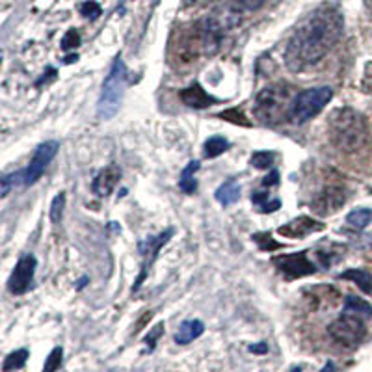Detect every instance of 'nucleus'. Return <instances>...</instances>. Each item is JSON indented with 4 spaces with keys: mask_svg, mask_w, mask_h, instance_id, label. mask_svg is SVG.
I'll return each instance as SVG.
<instances>
[{
    "mask_svg": "<svg viewBox=\"0 0 372 372\" xmlns=\"http://www.w3.org/2000/svg\"><path fill=\"white\" fill-rule=\"evenodd\" d=\"M344 32V19L333 6H320L300 21L285 49V66L291 71H306L337 45Z\"/></svg>",
    "mask_w": 372,
    "mask_h": 372,
    "instance_id": "obj_1",
    "label": "nucleus"
},
{
    "mask_svg": "<svg viewBox=\"0 0 372 372\" xmlns=\"http://www.w3.org/2000/svg\"><path fill=\"white\" fill-rule=\"evenodd\" d=\"M223 28L214 17L196 21L173 34L170 41L171 66L185 67L202 56H214L220 51Z\"/></svg>",
    "mask_w": 372,
    "mask_h": 372,
    "instance_id": "obj_2",
    "label": "nucleus"
},
{
    "mask_svg": "<svg viewBox=\"0 0 372 372\" xmlns=\"http://www.w3.org/2000/svg\"><path fill=\"white\" fill-rule=\"evenodd\" d=\"M327 131L332 144L339 151L354 155L365 149L368 144V125L361 112L354 108H337L327 120Z\"/></svg>",
    "mask_w": 372,
    "mask_h": 372,
    "instance_id": "obj_3",
    "label": "nucleus"
},
{
    "mask_svg": "<svg viewBox=\"0 0 372 372\" xmlns=\"http://www.w3.org/2000/svg\"><path fill=\"white\" fill-rule=\"evenodd\" d=\"M296 88L287 82H277L257 95L255 105H253V114L262 125H279L291 120V110L294 97H296Z\"/></svg>",
    "mask_w": 372,
    "mask_h": 372,
    "instance_id": "obj_4",
    "label": "nucleus"
},
{
    "mask_svg": "<svg viewBox=\"0 0 372 372\" xmlns=\"http://www.w3.org/2000/svg\"><path fill=\"white\" fill-rule=\"evenodd\" d=\"M127 67L121 60V56H117L108 76L103 82L101 95H99V103H97V117L103 121L112 120L116 116V112L120 110V105L123 101V93H125L127 86Z\"/></svg>",
    "mask_w": 372,
    "mask_h": 372,
    "instance_id": "obj_5",
    "label": "nucleus"
},
{
    "mask_svg": "<svg viewBox=\"0 0 372 372\" xmlns=\"http://www.w3.org/2000/svg\"><path fill=\"white\" fill-rule=\"evenodd\" d=\"M333 99V90L327 86H318V88H309V90L298 91L292 103L291 120L298 125L307 123L313 117H317L326 105Z\"/></svg>",
    "mask_w": 372,
    "mask_h": 372,
    "instance_id": "obj_6",
    "label": "nucleus"
},
{
    "mask_svg": "<svg viewBox=\"0 0 372 372\" xmlns=\"http://www.w3.org/2000/svg\"><path fill=\"white\" fill-rule=\"evenodd\" d=\"M327 333L341 347L356 348L367 335L365 318L357 317V315H350V313H342L337 320H333L330 324Z\"/></svg>",
    "mask_w": 372,
    "mask_h": 372,
    "instance_id": "obj_7",
    "label": "nucleus"
},
{
    "mask_svg": "<svg viewBox=\"0 0 372 372\" xmlns=\"http://www.w3.org/2000/svg\"><path fill=\"white\" fill-rule=\"evenodd\" d=\"M347 203V192L337 185L324 186L317 196L313 197L311 209L318 216H332Z\"/></svg>",
    "mask_w": 372,
    "mask_h": 372,
    "instance_id": "obj_8",
    "label": "nucleus"
},
{
    "mask_svg": "<svg viewBox=\"0 0 372 372\" xmlns=\"http://www.w3.org/2000/svg\"><path fill=\"white\" fill-rule=\"evenodd\" d=\"M279 272H283L287 277H306L317 272L315 262L307 257L306 252L287 253V255H277L272 259Z\"/></svg>",
    "mask_w": 372,
    "mask_h": 372,
    "instance_id": "obj_9",
    "label": "nucleus"
},
{
    "mask_svg": "<svg viewBox=\"0 0 372 372\" xmlns=\"http://www.w3.org/2000/svg\"><path fill=\"white\" fill-rule=\"evenodd\" d=\"M171 237H173V229H166V231L161 233L158 237H149L144 242H140L138 250H140V255H141V274L140 277L136 279L134 291L140 289V285L144 283V279H146L147 272H149L151 265L155 262L156 257H158V252L162 250V246H166Z\"/></svg>",
    "mask_w": 372,
    "mask_h": 372,
    "instance_id": "obj_10",
    "label": "nucleus"
},
{
    "mask_svg": "<svg viewBox=\"0 0 372 372\" xmlns=\"http://www.w3.org/2000/svg\"><path fill=\"white\" fill-rule=\"evenodd\" d=\"M58 147H60L58 146V141H45V144H41V146L35 149L28 168L23 170V177H25L26 186L37 182V179L43 175L45 168L51 164V161L56 156V153H58Z\"/></svg>",
    "mask_w": 372,
    "mask_h": 372,
    "instance_id": "obj_11",
    "label": "nucleus"
},
{
    "mask_svg": "<svg viewBox=\"0 0 372 372\" xmlns=\"http://www.w3.org/2000/svg\"><path fill=\"white\" fill-rule=\"evenodd\" d=\"M35 267H37V261H35L34 255L21 257L13 272H11L10 279H8V289H10L11 294L21 296L30 289L32 281H34Z\"/></svg>",
    "mask_w": 372,
    "mask_h": 372,
    "instance_id": "obj_12",
    "label": "nucleus"
},
{
    "mask_svg": "<svg viewBox=\"0 0 372 372\" xmlns=\"http://www.w3.org/2000/svg\"><path fill=\"white\" fill-rule=\"evenodd\" d=\"M324 229V223L322 221L313 220L309 216H300L296 220L289 221L283 227L277 229V233L285 238H303L307 235H313V233H318Z\"/></svg>",
    "mask_w": 372,
    "mask_h": 372,
    "instance_id": "obj_13",
    "label": "nucleus"
},
{
    "mask_svg": "<svg viewBox=\"0 0 372 372\" xmlns=\"http://www.w3.org/2000/svg\"><path fill=\"white\" fill-rule=\"evenodd\" d=\"M121 179V170L116 166V164H108L106 168H103L99 173L95 175L93 182H91V190L93 194H97L99 197H106L110 196L114 188L117 186Z\"/></svg>",
    "mask_w": 372,
    "mask_h": 372,
    "instance_id": "obj_14",
    "label": "nucleus"
},
{
    "mask_svg": "<svg viewBox=\"0 0 372 372\" xmlns=\"http://www.w3.org/2000/svg\"><path fill=\"white\" fill-rule=\"evenodd\" d=\"M179 97H181V101L185 103L186 106L197 108V110L209 108V106L216 103V99L212 95H209V93L202 88V84H197V82H194L192 86H188V88H185L182 91H179Z\"/></svg>",
    "mask_w": 372,
    "mask_h": 372,
    "instance_id": "obj_15",
    "label": "nucleus"
},
{
    "mask_svg": "<svg viewBox=\"0 0 372 372\" xmlns=\"http://www.w3.org/2000/svg\"><path fill=\"white\" fill-rule=\"evenodd\" d=\"M205 332V324L202 320H185L179 326V332L175 333L177 344H190L197 337H202Z\"/></svg>",
    "mask_w": 372,
    "mask_h": 372,
    "instance_id": "obj_16",
    "label": "nucleus"
},
{
    "mask_svg": "<svg viewBox=\"0 0 372 372\" xmlns=\"http://www.w3.org/2000/svg\"><path fill=\"white\" fill-rule=\"evenodd\" d=\"M216 202L223 207H229L233 203L238 202V197H240V185H238L235 179H229L227 182L220 186L216 190Z\"/></svg>",
    "mask_w": 372,
    "mask_h": 372,
    "instance_id": "obj_17",
    "label": "nucleus"
},
{
    "mask_svg": "<svg viewBox=\"0 0 372 372\" xmlns=\"http://www.w3.org/2000/svg\"><path fill=\"white\" fill-rule=\"evenodd\" d=\"M341 279H348V281L356 283L357 287L361 289L363 292L371 294L372 292V274L367 270H361V268H352V270L342 272Z\"/></svg>",
    "mask_w": 372,
    "mask_h": 372,
    "instance_id": "obj_18",
    "label": "nucleus"
},
{
    "mask_svg": "<svg viewBox=\"0 0 372 372\" xmlns=\"http://www.w3.org/2000/svg\"><path fill=\"white\" fill-rule=\"evenodd\" d=\"M344 313H350V315H357V317L365 318H372V306L361 298L356 296H347L344 298Z\"/></svg>",
    "mask_w": 372,
    "mask_h": 372,
    "instance_id": "obj_19",
    "label": "nucleus"
},
{
    "mask_svg": "<svg viewBox=\"0 0 372 372\" xmlns=\"http://www.w3.org/2000/svg\"><path fill=\"white\" fill-rule=\"evenodd\" d=\"M199 170V162L192 161L188 166L182 170L181 177H179V186L185 194H194L197 190V181H196V171Z\"/></svg>",
    "mask_w": 372,
    "mask_h": 372,
    "instance_id": "obj_20",
    "label": "nucleus"
},
{
    "mask_svg": "<svg viewBox=\"0 0 372 372\" xmlns=\"http://www.w3.org/2000/svg\"><path fill=\"white\" fill-rule=\"evenodd\" d=\"M231 147L229 140H226L223 136H212L209 140L205 141L203 146V153H205L207 158H216V156L223 155Z\"/></svg>",
    "mask_w": 372,
    "mask_h": 372,
    "instance_id": "obj_21",
    "label": "nucleus"
},
{
    "mask_svg": "<svg viewBox=\"0 0 372 372\" xmlns=\"http://www.w3.org/2000/svg\"><path fill=\"white\" fill-rule=\"evenodd\" d=\"M252 203L257 207V211L265 212V214L267 212H276L281 207V202L277 197L270 199V194H267V192H255L252 196Z\"/></svg>",
    "mask_w": 372,
    "mask_h": 372,
    "instance_id": "obj_22",
    "label": "nucleus"
},
{
    "mask_svg": "<svg viewBox=\"0 0 372 372\" xmlns=\"http://www.w3.org/2000/svg\"><path fill=\"white\" fill-rule=\"evenodd\" d=\"M26 359H28V350H16V352H11L10 356L6 357L4 363H2V371H19V368L25 367Z\"/></svg>",
    "mask_w": 372,
    "mask_h": 372,
    "instance_id": "obj_23",
    "label": "nucleus"
},
{
    "mask_svg": "<svg viewBox=\"0 0 372 372\" xmlns=\"http://www.w3.org/2000/svg\"><path fill=\"white\" fill-rule=\"evenodd\" d=\"M347 221L356 229H365L372 221V209H356L348 214Z\"/></svg>",
    "mask_w": 372,
    "mask_h": 372,
    "instance_id": "obj_24",
    "label": "nucleus"
},
{
    "mask_svg": "<svg viewBox=\"0 0 372 372\" xmlns=\"http://www.w3.org/2000/svg\"><path fill=\"white\" fill-rule=\"evenodd\" d=\"M274 153H268V151H257L253 153L252 158H250V164H252L253 168H257V170H268V168H272V164H274Z\"/></svg>",
    "mask_w": 372,
    "mask_h": 372,
    "instance_id": "obj_25",
    "label": "nucleus"
},
{
    "mask_svg": "<svg viewBox=\"0 0 372 372\" xmlns=\"http://www.w3.org/2000/svg\"><path fill=\"white\" fill-rule=\"evenodd\" d=\"M0 182H2V197H6L11 188H16L17 185H25V177H23V171H17V173L4 175L0 179Z\"/></svg>",
    "mask_w": 372,
    "mask_h": 372,
    "instance_id": "obj_26",
    "label": "nucleus"
},
{
    "mask_svg": "<svg viewBox=\"0 0 372 372\" xmlns=\"http://www.w3.org/2000/svg\"><path fill=\"white\" fill-rule=\"evenodd\" d=\"M64 209H66V194L60 192V194L52 199V205H51L52 223H60L62 218H64Z\"/></svg>",
    "mask_w": 372,
    "mask_h": 372,
    "instance_id": "obj_27",
    "label": "nucleus"
},
{
    "mask_svg": "<svg viewBox=\"0 0 372 372\" xmlns=\"http://www.w3.org/2000/svg\"><path fill=\"white\" fill-rule=\"evenodd\" d=\"M218 117H220V120L231 121V123H235V125H242V127H250V125H252V123L248 121V117L244 116L242 112H238L237 108H231V110L220 112V114H218Z\"/></svg>",
    "mask_w": 372,
    "mask_h": 372,
    "instance_id": "obj_28",
    "label": "nucleus"
},
{
    "mask_svg": "<svg viewBox=\"0 0 372 372\" xmlns=\"http://www.w3.org/2000/svg\"><path fill=\"white\" fill-rule=\"evenodd\" d=\"M253 240L259 244V248H261L262 252H274V250H279L281 248V244L279 242H274L272 240L270 235H267V233H259V235H253Z\"/></svg>",
    "mask_w": 372,
    "mask_h": 372,
    "instance_id": "obj_29",
    "label": "nucleus"
},
{
    "mask_svg": "<svg viewBox=\"0 0 372 372\" xmlns=\"http://www.w3.org/2000/svg\"><path fill=\"white\" fill-rule=\"evenodd\" d=\"M81 13L84 17H88V19L95 21L101 17L103 10L101 6H99V2H95V0H86L84 4L81 6Z\"/></svg>",
    "mask_w": 372,
    "mask_h": 372,
    "instance_id": "obj_30",
    "label": "nucleus"
},
{
    "mask_svg": "<svg viewBox=\"0 0 372 372\" xmlns=\"http://www.w3.org/2000/svg\"><path fill=\"white\" fill-rule=\"evenodd\" d=\"M62 356H64V350H62V347H56L54 350L49 354V357H47L45 365H43V371L51 372V371H56V368H60Z\"/></svg>",
    "mask_w": 372,
    "mask_h": 372,
    "instance_id": "obj_31",
    "label": "nucleus"
},
{
    "mask_svg": "<svg viewBox=\"0 0 372 372\" xmlns=\"http://www.w3.org/2000/svg\"><path fill=\"white\" fill-rule=\"evenodd\" d=\"M233 8H237V10H259L262 4H265V0H227Z\"/></svg>",
    "mask_w": 372,
    "mask_h": 372,
    "instance_id": "obj_32",
    "label": "nucleus"
},
{
    "mask_svg": "<svg viewBox=\"0 0 372 372\" xmlns=\"http://www.w3.org/2000/svg\"><path fill=\"white\" fill-rule=\"evenodd\" d=\"M79 45H81V34L76 30H67L66 35L62 37V47L66 51H71V49H76Z\"/></svg>",
    "mask_w": 372,
    "mask_h": 372,
    "instance_id": "obj_33",
    "label": "nucleus"
},
{
    "mask_svg": "<svg viewBox=\"0 0 372 372\" xmlns=\"http://www.w3.org/2000/svg\"><path fill=\"white\" fill-rule=\"evenodd\" d=\"M162 333H164V324H158V326L153 327V332L146 337V342H147V347H149V350H153V348H155L156 341L161 339Z\"/></svg>",
    "mask_w": 372,
    "mask_h": 372,
    "instance_id": "obj_34",
    "label": "nucleus"
},
{
    "mask_svg": "<svg viewBox=\"0 0 372 372\" xmlns=\"http://www.w3.org/2000/svg\"><path fill=\"white\" fill-rule=\"evenodd\" d=\"M262 185L268 186V188H270V186H277V185H279V173H277L276 170L270 171V175L265 177V181H262Z\"/></svg>",
    "mask_w": 372,
    "mask_h": 372,
    "instance_id": "obj_35",
    "label": "nucleus"
},
{
    "mask_svg": "<svg viewBox=\"0 0 372 372\" xmlns=\"http://www.w3.org/2000/svg\"><path fill=\"white\" fill-rule=\"evenodd\" d=\"M250 352H255V354L268 352V344L267 342H262V344H253V347H250Z\"/></svg>",
    "mask_w": 372,
    "mask_h": 372,
    "instance_id": "obj_36",
    "label": "nucleus"
}]
</instances>
